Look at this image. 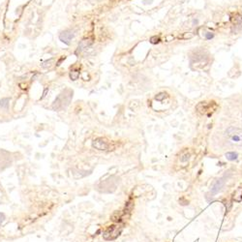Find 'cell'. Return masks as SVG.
I'll list each match as a JSON object with an SVG mask.
<instances>
[{"mask_svg": "<svg viewBox=\"0 0 242 242\" xmlns=\"http://www.w3.org/2000/svg\"><path fill=\"white\" fill-rule=\"evenodd\" d=\"M226 134L229 138V140L233 143L239 144V145L242 144V130L231 126L227 129Z\"/></svg>", "mask_w": 242, "mask_h": 242, "instance_id": "cell-1", "label": "cell"}, {"mask_svg": "<svg viewBox=\"0 0 242 242\" xmlns=\"http://www.w3.org/2000/svg\"><path fill=\"white\" fill-rule=\"evenodd\" d=\"M75 36V33L71 31V30H66V31H63L60 33L59 35V39L61 42H63L64 44L66 45H70L72 39L74 38Z\"/></svg>", "mask_w": 242, "mask_h": 242, "instance_id": "cell-2", "label": "cell"}, {"mask_svg": "<svg viewBox=\"0 0 242 242\" xmlns=\"http://www.w3.org/2000/svg\"><path fill=\"white\" fill-rule=\"evenodd\" d=\"M92 145H93V147H95L98 150H106L108 147V142L101 138H96V140H94L92 142Z\"/></svg>", "mask_w": 242, "mask_h": 242, "instance_id": "cell-3", "label": "cell"}, {"mask_svg": "<svg viewBox=\"0 0 242 242\" xmlns=\"http://www.w3.org/2000/svg\"><path fill=\"white\" fill-rule=\"evenodd\" d=\"M224 184H225V180L224 179H218L216 182L213 184L212 188H211V191H210V194L212 196L216 195L217 193H219L221 191V189L223 188Z\"/></svg>", "mask_w": 242, "mask_h": 242, "instance_id": "cell-4", "label": "cell"}, {"mask_svg": "<svg viewBox=\"0 0 242 242\" xmlns=\"http://www.w3.org/2000/svg\"><path fill=\"white\" fill-rule=\"evenodd\" d=\"M92 44L91 39H83L78 47V51H82L83 50H85L86 47H88L90 45Z\"/></svg>", "mask_w": 242, "mask_h": 242, "instance_id": "cell-5", "label": "cell"}, {"mask_svg": "<svg viewBox=\"0 0 242 242\" xmlns=\"http://www.w3.org/2000/svg\"><path fill=\"white\" fill-rule=\"evenodd\" d=\"M226 157H227V159L229 161H234V160L237 159L238 154L236 152H228V153H226Z\"/></svg>", "mask_w": 242, "mask_h": 242, "instance_id": "cell-6", "label": "cell"}, {"mask_svg": "<svg viewBox=\"0 0 242 242\" xmlns=\"http://www.w3.org/2000/svg\"><path fill=\"white\" fill-rule=\"evenodd\" d=\"M78 77H80V72L77 70H73L70 72V78L72 81H77Z\"/></svg>", "mask_w": 242, "mask_h": 242, "instance_id": "cell-7", "label": "cell"}, {"mask_svg": "<svg viewBox=\"0 0 242 242\" xmlns=\"http://www.w3.org/2000/svg\"><path fill=\"white\" fill-rule=\"evenodd\" d=\"M9 103H10V99L9 98H3L2 100H0V107L7 108L9 107Z\"/></svg>", "mask_w": 242, "mask_h": 242, "instance_id": "cell-8", "label": "cell"}, {"mask_svg": "<svg viewBox=\"0 0 242 242\" xmlns=\"http://www.w3.org/2000/svg\"><path fill=\"white\" fill-rule=\"evenodd\" d=\"M204 36H205V39H206V40H211L214 37V34L211 33V32H206L204 34Z\"/></svg>", "mask_w": 242, "mask_h": 242, "instance_id": "cell-9", "label": "cell"}, {"mask_svg": "<svg viewBox=\"0 0 242 242\" xmlns=\"http://www.w3.org/2000/svg\"><path fill=\"white\" fill-rule=\"evenodd\" d=\"M150 42L152 44H157V43H159V42H160V38L159 37H156V36H155V37H152V38L150 39Z\"/></svg>", "mask_w": 242, "mask_h": 242, "instance_id": "cell-10", "label": "cell"}, {"mask_svg": "<svg viewBox=\"0 0 242 242\" xmlns=\"http://www.w3.org/2000/svg\"><path fill=\"white\" fill-rule=\"evenodd\" d=\"M4 220H5V215L0 212V226H1V224L4 222Z\"/></svg>", "mask_w": 242, "mask_h": 242, "instance_id": "cell-11", "label": "cell"}, {"mask_svg": "<svg viewBox=\"0 0 242 242\" xmlns=\"http://www.w3.org/2000/svg\"><path fill=\"white\" fill-rule=\"evenodd\" d=\"M159 95H160V96H158V95L156 96V99H157V100H162L163 98H164V96H165L164 93H161V94H159Z\"/></svg>", "mask_w": 242, "mask_h": 242, "instance_id": "cell-12", "label": "cell"}, {"mask_svg": "<svg viewBox=\"0 0 242 242\" xmlns=\"http://www.w3.org/2000/svg\"><path fill=\"white\" fill-rule=\"evenodd\" d=\"M188 156H189V155H185L184 157H188ZM188 159H189V158H182V159H181V161H182V162H185V161H187Z\"/></svg>", "mask_w": 242, "mask_h": 242, "instance_id": "cell-13", "label": "cell"}, {"mask_svg": "<svg viewBox=\"0 0 242 242\" xmlns=\"http://www.w3.org/2000/svg\"><path fill=\"white\" fill-rule=\"evenodd\" d=\"M191 37H192V35H188V34L184 35V38H191Z\"/></svg>", "mask_w": 242, "mask_h": 242, "instance_id": "cell-14", "label": "cell"}, {"mask_svg": "<svg viewBox=\"0 0 242 242\" xmlns=\"http://www.w3.org/2000/svg\"><path fill=\"white\" fill-rule=\"evenodd\" d=\"M91 1H98V0H91Z\"/></svg>", "mask_w": 242, "mask_h": 242, "instance_id": "cell-15", "label": "cell"}]
</instances>
